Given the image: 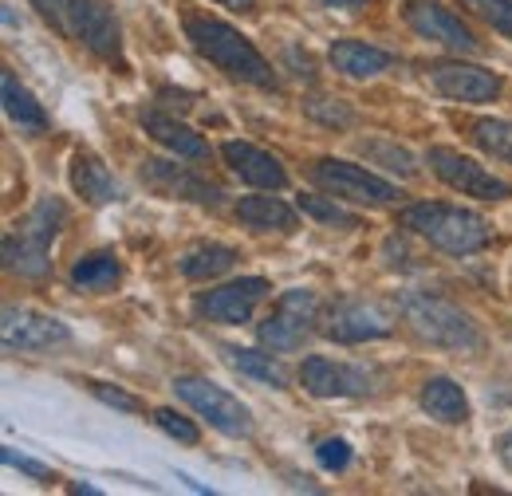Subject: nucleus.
I'll return each mask as SVG.
<instances>
[{"label": "nucleus", "mask_w": 512, "mask_h": 496, "mask_svg": "<svg viewBox=\"0 0 512 496\" xmlns=\"http://www.w3.org/2000/svg\"><path fill=\"white\" fill-rule=\"evenodd\" d=\"M138 178L142 186L158 197H170V201H193V205H221V186H213L209 178L193 174L190 166H178V162H162V158H146L138 166Z\"/></svg>", "instance_id": "10"}, {"label": "nucleus", "mask_w": 512, "mask_h": 496, "mask_svg": "<svg viewBox=\"0 0 512 496\" xmlns=\"http://www.w3.org/2000/svg\"><path fill=\"white\" fill-rule=\"evenodd\" d=\"M323 8H343V12H355V8H363L367 0H320Z\"/></svg>", "instance_id": "38"}, {"label": "nucleus", "mask_w": 512, "mask_h": 496, "mask_svg": "<svg viewBox=\"0 0 512 496\" xmlns=\"http://www.w3.org/2000/svg\"><path fill=\"white\" fill-rule=\"evenodd\" d=\"M233 264H237V248L205 241V245H193L190 252L182 256V276H186V280H217V276H225Z\"/></svg>", "instance_id": "25"}, {"label": "nucleus", "mask_w": 512, "mask_h": 496, "mask_svg": "<svg viewBox=\"0 0 512 496\" xmlns=\"http://www.w3.org/2000/svg\"><path fill=\"white\" fill-rule=\"evenodd\" d=\"M186 40L201 60H209L217 71H225L237 83H249L260 91H280V75L276 67L256 52V44L237 32L233 24L217 20V16H186Z\"/></svg>", "instance_id": "1"}, {"label": "nucleus", "mask_w": 512, "mask_h": 496, "mask_svg": "<svg viewBox=\"0 0 512 496\" xmlns=\"http://www.w3.org/2000/svg\"><path fill=\"white\" fill-rule=\"evenodd\" d=\"M154 422H158L162 434H170L174 441H182V445H197V441H201V430L193 426L186 414H178V410H170V406L154 410Z\"/></svg>", "instance_id": "32"}, {"label": "nucleus", "mask_w": 512, "mask_h": 496, "mask_svg": "<svg viewBox=\"0 0 512 496\" xmlns=\"http://www.w3.org/2000/svg\"><path fill=\"white\" fill-rule=\"evenodd\" d=\"M390 331H394L390 311H383L379 304H367V300L335 304L327 315V327H323V335L335 343H371V339H386Z\"/></svg>", "instance_id": "16"}, {"label": "nucleus", "mask_w": 512, "mask_h": 496, "mask_svg": "<svg viewBox=\"0 0 512 496\" xmlns=\"http://www.w3.org/2000/svg\"><path fill=\"white\" fill-rule=\"evenodd\" d=\"M71 189L87 201V205H111L123 197V189L115 182V174L103 166V158H95L91 150H75L71 154Z\"/></svg>", "instance_id": "19"}, {"label": "nucleus", "mask_w": 512, "mask_h": 496, "mask_svg": "<svg viewBox=\"0 0 512 496\" xmlns=\"http://www.w3.org/2000/svg\"><path fill=\"white\" fill-rule=\"evenodd\" d=\"M304 111H308V119H316V123H323V126L355 123V111H351L343 99H304Z\"/></svg>", "instance_id": "31"}, {"label": "nucleus", "mask_w": 512, "mask_h": 496, "mask_svg": "<svg viewBox=\"0 0 512 496\" xmlns=\"http://www.w3.org/2000/svg\"><path fill=\"white\" fill-rule=\"evenodd\" d=\"M225 166L256 189H284L288 186V170L280 166V158H272L268 150H260L253 142H225L221 146Z\"/></svg>", "instance_id": "17"}, {"label": "nucleus", "mask_w": 512, "mask_h": 496, "mask_svg": "<svg viewBox=\"0 0 512 496\" xmlns=\"http://www.w3.org/2000/svg\"><path fill=\"white\" fill-rule=\"evenodd\" d=\"M426 162H430V170H434L449 189H457L461 197H477V201H505V197H512L509 182H501L497 174H489L481 162L465 158V154L453 150V146H430Z\"/></svg>", "instance_id": "9"}, {"label": "nucleus", "mask_w": 512, "mask_h": 496, "mask_svg": "<svg viewBox=\"0 0 512 496\" xmlns=\"http://www.w3.org/2000/svg\"><path fill=\"white\" fill-rule=\"evenodd\" d=\"M174 394L197 410L213 430H221L225 437H249L253 434V414L241 398H233L225 386L209 382V378H197V374H178L174 378Z\"/></svg>", "instance_id": "5"}, {"label": "nucleus", "mask_w": 512, "mask_h": 496, "mask_svg": "<svg viewBox=\"0 0 512 496\" xmlns=\"http://www.w3.org/2000/svg\"><path fill=\"white\" fill-rule=\"evenodd\" d=\"M217 4H225V8H241V12H253L256 0H217Z\"/></svg>", "instance_id": "39"}, {"label": "nucleus", "mask_w": 512, "mask_h": 496, "mask_svg": "<svg viewBox=\"0 0 512 496\" xmlns=\"http://www.w3.org/2000/svg\"><path fill=\"white\" fill-rule=\"evenodd\" d=\"M316 461H320L323 469L339 473V469L351 465V445L343 437H327V441H320V449H316Z\"/></svg>", "instance_id": "33"}, {"label": "nucleus", "mask_w": 512, "mask_h": 496, "mask_svg": "<svg viewBox=\"0 0 512 496\" xmlns=\"http://www.w3.org/2000/svg\"><path fill=\"white\" fill-rule=\"evenodd\" d=\"M497 457H501V465L512 473V430L509 434H501V441H497Z\"/></svg>", "instance_id": "37"}, {"label": "nucleus", "mask_w": 512, "mask_h": 496, "mask_svg": "<svg viewBox=\"0 0 512 496\" xmlns=\"http://www.w3.org/2000/svg\"><path fill=\"white\" fill-rule=\"evenodd\" d=\"M327 60L335 71H343L347 79H375L394 67V56L375 48V44H363V40H335Z\"/></svg>", "instance_id": "20"}, {"label": "nucleus", "mask_w": 512, "mask_h": 496, "mask_svg": "<svg viewBox=\"0 0 512 496\" xmlns=\"http://www.w3.org/2000/svg\"><path fill=\"white\" fill-rule=\"evenodd\" d=\"M138 123H142V130H146L154 142H162L174 158H186V162H205V158H209V142H205L193 126L178 123V119L166 115V111H138Z\"/></svg>", "instance_id": "18"}, {"label": "nucleus", "mask_w": 512, "mask_h": 496, "mask_svg": "<svg viewBox=\"0 0 512 496\" xmlns=\"http://www.w3.org/2000/svg\"><path fill=\"white\" fill-rule=\"evenodd\" d=\"M312 182L327 189L331 197L351 201V205H390L394 197H402L394 182H386V178L355 166V162H339V158H320L312 166Z\"/></svg>", "instance_id": "8"}, {"label": "nucleus", "mask_w": 512, "mask_h": 496, "mask_svg": "<svg viewBox=\"0 0 512 496\" xmlns=\"http://www.w3.org/2000/svg\"><path fill=\"white\" fill-rule=\"evenodd\" d=\"M320 323V296L308 288H288L272 315L260 323V343L268 351H300Z\"/></svg>", "instance_id": "7"}, {"label": "nucleus", "mask_w": 512, "mask_h": 496, "mask_svg": "<svg viewBox=\"0 0 512 496\" xmlns=\"http://www.w3.org/2000/svg\"><path fill=\"white\" fill-rule=\"evenodd\" d=\"M67 32L103 63L127 71L123 56V28L107 0H67Z\"/></svg>", "instance_id": "6"}, {"label": "nucleus", "mask_w": 512, "mask_h": 496, "mask_svg": "<svg viewBox=\"0 0 512 496\" xmlns=\"http://www.w3.org/2000/svg\"><path fill=\"white\" fill-rule=\"evenodd\" d=\"M469 138H473L485 154H493V158H501V162H509L512 166V123L509 119H473V123H469Z\"/></svg>", "instance_id": "28"}, {"label": "nucleus", "mask_w": 512, "mask_h": 496, "mask_svg": "<svg viewBox=\"0 0 512 496\" xmlns=\"http://www.w3.org/2000/svg\"><path fill=\"white\" fill-rule=\"evenodd\" d=\"M0 457H4V465L20 469V473H28V477H36V481H48V477H52L48 465H40V461H32V457H20L16 449H0Z\"/></svg>", "instance_id": "36"}, {"label": "nucleus", "mask_w": 512, "mask_h": 496, "mask_svg": "<svg viewBox=\"0 0 512 496\" xmlns=\"http://www.w3.org/2000/svg\"><path fill=\"white\" fill-rule=\"evenodd\" d=\"M32 8L56 28V32H64V36H71L67 32V0H32Z\"/></svg>", "instance_id": "35"}, {"label": "nucleus", "mask_w": 512, "mask_h": 496, "mask_svg": "<svg viewBox=\"0 0 512 496\" xmlns=\"http://www.w3.org/2000/svg\"><path fill=\"white\" fill-rule=\"evenodd\" d=\"M4 347L8 351H52L71 339L67 323H60L56 315L36 308H4V323H0Z\"/></svg>", "instance_id": "15"}, {"label": "nucleus", "mask_w": 512, "mask_h": 496, "mask_svg": "<svg viewBox=\"0 0 512 496\" xmlns=\"http://www.w3.org/2000/svg\"><path fill=\"white\" fill-rule=\"evenodd\" d=\"M359 150H363V154H367L375 166H383V170L398 174V178H414V174H418L414 154H410L406 146L390 142V138H363V142H359Z\"/></svg>", "instance_id": "27"}, {"label": "nucleus", "mask_w": 512, "mask_h": 496, "mask_svg": "<svg viewBox=\"0 0 512 496\" xmlns=\"http://www.w3.org/2000/svg\"><path fill=\"white\" fill-rule=\"evenodd\" d=\"M402 229H410L414 237L430 241L446 256H473L493 241V229L481 213L461 209V205H442V201H418L402 209Z\"/></svg>", "instance_id": "2"}, {"label": "nucleus", "mask_w": 512, "mask_h": 496, "mask_svg": "<svg viewBox=\"0 0 512 496\" xmlns=\"http://www.w3.org/2000/svg\"><path fill=\"white\" fill-rule=\"evenodd\" d=\"M237 221L256 233H292L300 225L296 209L284 205L280 197H241L237 205Z\"/></svg>", "instance_id": "22"}, {"label": "nucleus", "mask_w": 512, "mask_h": 496, "mask_svg": "<svg viewBox=\"0 0 512 496\" xmlns=\"http://www.w3.org/2000/svg\"><path fill=\"white\" fill-rule=\"evenodd\" d=\"M123 280V264L115 252H87L71 268V284L79 292H111Z\"/></svg>", "instance_id": "24"}, {"label": "nucleus", "mask_w": 512, "mask_h": 496, "mask_svg": "<svg viewBox=\"0 0 512 496\" xmlns=\"http://www.w3.org/2000/svg\"><path fill=\"white\" fill-rule=\"evenodd\" d=\"M398 311L410 323V331L418 339H426L430 347L442 351H461V355H477L485 351V335L473 323L469 311H461L457 304H449L434 292H402L398 296Z\"/></svg>", "instance_id": "3"}, {"label": "nucleus", "mask_w": 512, "mask_h": 496, "mask_svg": "<svg viewBox=\"0 0 512 496\" xmlns=\"http://www.w3.org/2000/svg\"><path fill=\"white\" fill-rule=\"evenodd\" d=\"M300 382L312 398H363V394L375 390L379 374L367 371V367H355V363H335V359L312 355L300 367Z\"/></svg>", "instance_id": "12"}, {"label": "nucleus", "mask_w": 512, "mask_h": 496, "mask_svg": "<svg viewBox=\"0 0 512 496\" xmlns=\"http://www.w3.org/2000/svg\"><path fill=\"white\" fill-rule=\"evenodd\" d=\"M300 213L320 221V225H331V229H359V217L347 213L343 205L327 201V197H312V193H300Z\"/></svg>", "instance_id": "29"}, {"label": "nucleus", "mask_w": 512, "mask_h": 496, "mask_svg": "<svg viewBox=\"0 0 512 496\" xmlns=\"http://www.w3.org/2000/svg\"><path fill=\"white\" fill-rule=\"evenodd\" d=\"M268 296V280L260 276H241L233 284H221L213 292H201L193 300V311L209 323H225V327H237V323H249L253 319L256 304Z\"/></svg>", "instance_id": "14"}, {"label": "nucleus", "mask_w": 512, "mask_h": 496, "mask_svg": "<svg viewBox=\"0 0 512 496\" xmlns=\"http://www.w3.org/2000/svg\"><path fill=\"white\" fill-rule=\"evenodd\" d=\"M402 16L430 44H442L449 52H465V56L481 52V40L461 24V16H453L446 4H438V0H406Z\"/></svg>", "instance_id": "13"}, {"label": "nucleus", "mask_w": 512, "mask_h": 496, "mask_svg": "<svg viewBox=\"0 0 512 496\" xmlns=\"http://www.w3.org/2000/svg\"><path fill=\"white\" fill-rule=\"evenodd\" d=\"M225 355H229V363H233L241 374H249V378L264 382V386H272V390H284V386H288L284 363L272 359V355H260V351H249V347H229Z\"/></svg>", "instance_id": "26"}, {"label": "nucleus", "mask_w": 512, "mask_h": 496, "mask_svg": "<svg viewBox=\"0 0 512 496\" xmlns=\"http://www.w3.org/2000/svg\"><path fill=\"white\" fill-rule=\"evenodd\" d=\"M67 221V205L60 197H40L32 205V213L24 221L12 225V233L4 237V264L8 272L24 276V280H44L52 272V241L60 237Z\"/></svg>", "instance_id": "4"}, {"label": "nucleus", "mask_w": 512, "mask_h": 496, "mask_svg": "<svg viewBox=\"0 0 512 496\" xmlns=\"http://www.w3.org/2000/svg\"><path fill=\"white\" fill-rule=\"evenodd\" d=\"M91 394L99 398V402H107V406H115V410H123V414H142V402L127 394V390H119V386H107V382H91Z\"/></svg>", "instance_id": "34"}, {"label": "nucleus", "mask_w": 512, "mask_h": 496, "mask_svg": "<svg viewBox=\"0 0 512 496\" xmlns=\"http://www.w3.org/2000/svg\"><path fill=\"white\" fill-rule=\"evenodd\" d=\"M461 8H469L477 20H485L493 32L512 36V0H461Z\"/></svg>", "instance_id": "30"}, {"label": "nucleus", "mask_w": 512, "mask_h": 496, "mask_svg": "<svg viewBox=\"0 0 512 496\" xmlns=\"http://www.w3.org/2000/svg\"><path fill=\"white\" fill-rule=\"evenodd\" d=\"M0 87H4V111H8V119L20 126V130H28V134H44L48 130V111L36 103V95L16 79V71H4L0 75Z\"/></svg>", "instance_id": "23"}, {"label": "nucleus", "mask_w": 512, "mask_h": 496, "mask_svg": "<svg viewBox=\"0 0 512 496\" xmlns=\"http://www.w3.org/2000/svg\"><path fill=\"white\" fill-rule=\"evenodd\" d=\"M422 410L430 418H438L442 426H465L469 422V398H465V390L453 378H446V374L426 378V386H422Z\"/></svg>", "instance_id": "21"}, {"label": "nucleus", "mask_w": 512, "mask_h": 496, "mask_svg": "<svg viewBox=\"0 0 512 496\" xmlns=\"http://www.w3.org/2000/svg\"><path fill=\"white\" fill-rule=\"evenodd\" d=\"M430 87L442 95V99H453V103H493L501 91H505V79L489 67H477V63H434L430 67Z\"/></svg>", "instance_id": "11"}]
</instances>
